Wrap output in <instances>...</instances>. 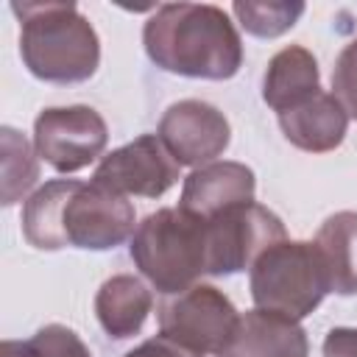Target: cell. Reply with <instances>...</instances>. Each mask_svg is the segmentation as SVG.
Wrapping results in <instances>:
<instances>
[{"label": "cell", "instance_id": "cell-1", "mask_svg": "<svg viewBox=\"0 0 357 357\" xmlns=\"http://www.w3.org/2000/svg\"><path fill=\"white\" fill-rule=\"evenodd\" d=\"M134 206L95 181L53 178L22 206V234L39 251H109L134 234Z\"/></svg>", "mask_w": 357, "mask_h": 357}, {"label": "cell", "instance_id": "cell-2", "mask_svg": "<svg viewBox=\"0 0 357 357\" xmlns=\"http://www.w3.org/2000/svg\"><path fill=\"white\" fill-rule=\"evenodd\" d=\"M142 45L148 59L181 78L229 81L243 67V42L220 6L209 3H165L145 28Z\"/></svg>", "mask_w": 357, "mask_h": 357}, {"label": "cell", "instance_id": "cell-3", "mask_svg": "<svg viewBox=\"0 0 357 357\" xmlns=\"http://www.w3.org/2000/svg\"><path fill=\"white\" fill-rule=\"evenodd\" d=\"M20 17V56L45 84H84L98 73L100 39L75 3H11Z\"/></svg>", "mask_w": 357, "mask_h": 357}, {"label": "cell", "instance_id": "cell-4", "mask_svg": "<svg viewBox=\"0 0 357 357\" xmlns=\"http://www.w3.org/2000/svg\"><path fill=\"white\" fill-rule=\"evenodd\" d=\"M128 254L162 296H176L206 276V220L181 206L156 209L137 223Z\"/></svg>", "mask_w": 357, "mask_h": 357}, {"label": "cell", "instance_id": "cell-5", "mask_svg": "<svg viewBox=\"0 0 357 357\" xmlns=\"http://www.w3.org/2000/svg\"><path fill=\"white\" fill-rule=\"evenodd\" d=\"M248 271L254 307L293 321L307 318L332 293L321 248L310 240H282L262 251Z\"/></svg>", "mask_w": 357, "mask_h": 357}, {"label": "cell", "instance_id": "cell-6", "mask_svg": "<svg viewBox=\"0 0 357 357\" xmlns=\"http://www.w3.org/2000/svg\"><path fill=\"white\" fill-rule=\"evenodd\" d=\"M287 240L284 223L268 206L251 201L206 220V276H231L254 265L271 245Z\"/></svg>", "mask_w": 357, "mask_h": 357}, {"label": "cell", "instance_id": "cell-7", "mask_svg": "<svg viewBox=\"0 0 357 357\" xmlns=\"http://www.w3.org/2000/svg\"><path fill=\"white\" fill-rule=\"evenodd\" d=\"M106 120L84 103L42 109L33 120V148L56 173H78L103 156Z\"/></svg>", "mask_w": 357, "mask_h": 357}, {"label": "cell", "instance_id": "cell-8", "mask_svg": "<svg viewBox=\"0 0 357 357\" xmlns=\"http://www.w3.org/2000/svg\"><path fill=\"white\" fill-rule=\"evenodd\" d=\"M237 318L240 312L223 290L212 284H192L159 304V335L198 354H218Z\"/></svg>", "mask_w": 357, "mask_h": 357}, {"label": "cell", "instance_id": "cell-9", "mask_svg": "<svg viewBox=\"0 0 357 357\" xmlns=\"http://www.w3.org/2000/svg\"><path fill=\"white\" fill-rule=\"evenodd\" d=\"M178 167L181 165L156 134H142L106 153L98 162L92 181L126 198H159L178 181Z\"/></svg>", "mask_w": 357, "mask_h": 357}, {"label": "cell", "instance_id": "cell-10", "mask_svg": "<svg viewBox=\"0 0 357 357\" xmlns=\"http://www.w3.org/2000/svg\"><path fill=\"white\" fill-rule=\"evenodd\" d=\"M156 137L165 142V148L178 165L204 167L223 156L231 142V126L218 106L198 98H187L165 109Z\"/></svg>", "mask_w": 357, "mask_h": 357}, {"label": "cell", "instance_id": "cell-11", "mask_svg": "<svg viewBox=\"0 0 357 357\" xmlns=\"http://www.w3.org/2000/svg\"><path fill=\"white\" fill-rule=\"evenodd\" d=\"M257 192V178L254 170L243 162H209L204 167H195L181 187V201L178 206L190 215H198L204 220L251 204Z\"/></svg>", "mask_w": 357, "mask_h": 357}, {"label": "cell", "instance_id": "cell-12", "mask_svg": "<svg viewBox=\"0 0 357 357\" xmlns=\"http://www.w3.org/2000/svg\"><path fill=\"white\" fill-rule=\"evenodd\" d=\"M307 354H310V340L298 321L254 307L237 318L229 340L215 357H307Z\"/></svg>", "mask_w": 357, "mask_h": 357}, {"label": "cell", "instance_id": "cell-13", "mask_svg": "<svg viewBox=\"0 0 357 357\" xmlns=\"http://www.w3.org/2000/svg\"><path fill=\"white\" fill-rule=\"evenodd\" d=\"M279 128L290 145L307 153L335 151L349 131V114L332 92H318L307 103L279 114Z\"/></svg>", "mask_w": 357, "mask_h": 357}, {"label": "cell", "instance_id": "cell-14", "mask_svg": "<svg viewBox=\"0 0 357 357\" xmlns=\"http://www.w3.org/2000/svg\"><path fill=\"white\" fill-rule=\"evenodd\" d=\"M318 92H321V70L307 47L287 45L279 53H273L262 75V100L276 114H284L307 103Z\"/></svg>", "mask_w": 357, "mask_h": 357}, {"label": "cell", "instance_id": "cell-15", "mask_svg": "<svg viewBox=\"0 0 357 357\" xmlns=\"http://www.w3.org/2000/svg\"><path fill=\"white\" fill-rule=\"evenodd\" d=\"M151 307H153V296H151L148 284L142 279H137L134 273L109 276L95 296L98 324L114 340L134 337L145 326Z\"/></svg>", "mask_w": 357, "mask_h": 357}, {"label": "cell", "instance_id": "cell-16", "mask_svg": "<svg viewBox=\"0 0 357 357\" xmlns=\"http://www.w3.org/2000/svg\"><path fill=\"white\" fill-rule=\"evenodd\" d=\"M329 273V290L337 296H357V212L343 209L329 215L315 237Z\"/></svg>", "mask_w": 357, "mask_h": 357}, {"label": "cell", "instance_id": "cell-17", "mask_svg": "<svg viewBox=\"0 0 357 357\" xmlns=\"http://www.w3.org/2000/svg\"><path fill=\"white\" fill-rule=\"evenodd\" d=\"M3 145V204L11 206L28 195L39 178V153L36 148L11 126L0 131Z\"/></svg>", "mask_w": 357, "mask_h": 357}, {"label": "cell", "instance_id": "cell-18", "mask_svg": "<svg viewBox=\"0 0 357 357\" xmlns=\"http://www.w3.org/2000/svg\"><path fill=\"white\" fill-rule=\"evenodd\" d=\"M0 357H92V351L70 326L47 324L28 340H3Z\"/></svg>", "mask_w": 357, "mask_h": 357}, {"label": "cell", "instance_id": "cell-19", "mask_svg": "<svg viewBox=\"0 0 357 357\" xmlns=\"http://www.w3.org/2000/svg\"><path fill=\"white\" fill-rule=\"evenodd\" d=\"M231 14L243 25L245 33L259 39H276L287 33L298 17L304 14V3H254V0H237L231 6Z\"/></svg>", "mask_w": 357, "mask_h": 357}, {"label": "cell", "instance_id": "cell-20", "mask_svg": "<svg viewBox=\"0 0 357 357\" xmlns=\"http://www.w3.org/2000/svg\"><path fill=\"white\" fill-rule=\"evenodd\" d=\"M332 95L340 100L349 117L357 120V39H351L332 67Z\"/></svg>", "mask_w": 357, "mask_h": 357}, {"label": "cell", "instance_id": "cell-21", "mask_svg": "<svg viewBox=\"0 0 357 357\" xmlns=\"http://www.w3.org/2000/svg\"><path fill=\"white\" fill-rule=\"evenodd\" d=\"M123 357H204V354H198V351H192V349H187V346H181L165 335H156V337L142 340L139 346H134Z\"/></svg>", "mask_w": 357, "mask_h": 357}, {"label": "cell", "instance_id": "cell-22", "mask_svg": "<svg viewBox=\"0 0 357 357\" xmlns=\"http://www.w3.org/2000/svg\"><path fill=\"white\" fill-rule=\"evenodd\" d=\"M321 351H324V357H357V329H351V326L329 329Z\"/></svg>", "mask_w": 357, "mask_h": 357}]
</instances>
